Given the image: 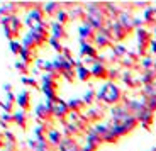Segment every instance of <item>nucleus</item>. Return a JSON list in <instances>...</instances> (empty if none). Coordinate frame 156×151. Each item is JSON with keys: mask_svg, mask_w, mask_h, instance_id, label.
<instances>
[{"mask_svg": "<svg viewBox=\"0 0 156 151\" xmlns=\"http://www.w3.org/2000/svg\"><path fill=\"white\" fill-rule=\"evenodd\" d=\"M83 116L87 117L88 122H98V120L104 117V110H100V109H97V107H90L88 110H85Z\"/></svg>", "mask_w": 156, "mask_h": 151, "instance_id": "17", "label": "nucleus"}, {"mask_svg": "<svg viewBox=\"0 0 156 151\" xmlns=\"http://www.w3.org/2000/svg\"><path fill=\"white\" fill-rule=\"evenodd\" d=\"M58 149L59 151H82V146L76 143L75 138H65Z\"/></svg>", "mask_w": 156, "mask_h": 151, "instance_id": "14", "label": "nucleus"}, {"mask_svg": "<svg viewBox=\"0 0 156 151\" xmlns=\"http://www.w3.org/2000/svg\"><path fill=\"white\" fill-rule=\"evenodd\" d=\"M82 151H97V148H95V146H92V144H88V143H87L85 146L82 148Z\"/></svg>", "mask_w": 156, "mask_h": 151, "instance_id": "27", "label": "nucleus"}, {"mask_svg": "<svg viewBox=\"0 0 156 151\" xmlns=\"http://www.w3.org/2000/svg\"><path fill=\"white\" fill-rule=\"evenodd\" d=\"M75 66H76V78L80 81H88L90 78H94V77H92L90 68H88V66H85L82 61H78V59H76V65H75Z\"/></svg>", "mask_w": 156, "mask_h": 151, "instance_id": "11", "label": "nucleus"}, {"mask_svg": "<svg viewBox=\"0 0 156 151\" xmlns=\"http://www.w3.org/2000/svg\"><path fill=\"white\" fill-rule=\"evenodd\" d=\"M124 100V93L117 83L107 80L100 88L97 90V102H104L107 105H119Z\"/></svg>", "mask_w": 156, "mask_h": 151, "instance_id": "1", "label": "nucleus"}, {"mask_svg": "<svg viewBox=\"0 0 156 151\" xmlns=\"http://www.w3.org/2000/svg\"><path fill=\"white\" fill-rule=\"evenodd\" d=\"M20 59H22L24 63H27L29 66L32 65V63L37 61V49H31V48H24L22 54H20Z\"/></svg>", "mask_w": 156, "mask_h": 151, "instance_id": "15", "label": "nucleus"}, {"mask_svg": "<svg viewBox=\"0 0 156 151\" xmlns=\"http://www.w3.org/2000/svg\"><path fill=\"white\" fill-rule=\"evenodd\" d=\"M22 83L24 85H27V87H32V88H36V90L41 88V85L37 83V80L32 78V77H22Z\"/></svg>", "mask_w": 156, "mask_h": 151, "instance_id": "24", "label": "nucleus"}, {"mask_svg": "<svg viewBox=\"0 0 156 151\" xmlns=\"http://www.w3.org/2000/svg\"><path fill=\"white\" fill-rule=\"evenodd\" d=\"M53 116H55L56 119H59L61 122H63V120H66V117L70 116V107H68V102H65L61 97H59V100L53 105Z\"/></svg>", "mask_w": 156, "mask_h": 151, "instance_id": "4", "label": "nucleus"}, {"mask_svg": "<svg viewBox=\"0 0 156 151\" xmlns=\"http://www.w3.org/2000/svg\"><path fill=\"white\" fill-rule=\"evenodd\" d=\"M9 27H10V29L16 32V34L20 36V31L24 29V22H22V19H20L19 16H12V17H10V24H9Z\"/></svg>", "mask_w": 156, "mask_h": 151, "instance_id": "18", "label": "nucleus"}, {"mask_svg": "<svg viewBox=\"0 0 156 151\" xmlns=\"http://www.w3.org/2000/svg\"><path fill=\"white\" fill-rule=\"evenodd\" d=\"M146 107H148L151 112H156V95L146 99Z\"/></svg>", "mask_w": 156, "mask_h": 151, "instance_id": "26", "label": "nucleus"}, {"mask_svg": "<svg viewBox=\"0 0 156 151\" xmlns=\"http://www.w3.org/2000/svg\"><path fill=\"white\" fill-rule=\"evenodd\" d=\"M14 124H17L22 131L27 129V124H29V116L26 110H16L14 112Z\"/></svg>", "mask_w": 156, "mask_h": 151, "instance_id": "12", "label": "nucleus"}, {"mask_svg": "<svg viewBox=\"0 0 156 151\" xmlns=\"http://www.w3.org/2000/svg\"><path fill=\"white\" fill-rule=\"evenodd\" d=\"M49 46L53 48V49L56 51L58 54H63V51H65V46L61 44V41L56 38H49Z\"/></svg>", "mask_w": 156, "mask_h": 151, "instance_id": "22", "label": "nucleus"}, {"mask_svg": "<svg viewBox=\"0 0 156 151\" xmlns=\"http://www.w3.org/2000/svg\"><path fill=\"white\" fill-rule=\"evenodd\" d=\"M70 12V17L71 19H85V16H87V12H85V7L83 5H76V7H73L71 10H68Z\"/></svg>", "mask_w": 156, "mask_h": 151, "instance_id": "19", "label": "nucleus"}, {"mask_svg": "<svg viewBox=\"0 0 156 151\" xmlns=\"http://www.w3.org/2000/svg\"><path fill=\"white\" fill-rule=\"evenodd\" d=\"M51 38H56L59 39V41H63V39H66L68 38V32L66 29H65V26L59 22H51Z\"/></svg>", "mask_w": 156, "mask_h": 151, "instance_id": "10", "label": "nucleus"}, {"mask_svg": "<svg viewBox=\"0 0 156 151\" xmlns=\"http://www.w3.org/2000/svg\"><path fill=\"white\" fill-rule=\"evenodd\" d=\"M90 71H92V77L95 80H109V66L105 63H94Z\"/></svg>", "mask_w": 156, "mask_h": 151, "instance_id": "5", "label": "nucleus"}, {"mask_svg": "<svg viewBox=\"0 0 156 151\" xmlns=\"http://www.w3.org/2000/svg\"><path fill=\"white\" fill-rule=\"evenodd\" d=\"M112 116H114V120L122 122L124 119H127V117L131 116V112H129L122 104H119V105H114V107H112Z\"/></svg>", "mask_w": 156, "mask_h": 151, "instance_id": "13", "label": "nucleus"}, {"mask_svg": "<svg viewBox=\"0 0 156 151\" xmlns=\"http://www.w3.org/2000/svg\"><path fill=\"white\" fill-rule=\"evenodd\" d=\"M68 107H70V112L85 114L87 104L83 102V99H71V100H68Z\"/></svg>", "mask_w": 156, "mask_h": 151, "instance_id": "16", "label": "nucleus"}, {"mask_svg": "<svg viewBox=\"0 0 156 151\" xmlns=\"http://www.w3.org/2000/svg\"><path fill=\"white\" fill-rule=\"evenodd\" d=\"M63 139H65V134H63L61 129L49 128V131H48V143H49L51 148H59Z\"/></svg>", "mask_w": 156, "mask_h": 151, "instance_id": "6", "label": "nucleus"}, {"mask_svg": "<svg viewBox=\"0 0 156 151\" xmlns=\"http://www.w3.org/2000/svg\"><path fill=\"white\" fill-rule=\"evenodd\" d=\"M137 122H139L141 126H144L146 129H151V124H153V119H154V112H151L148 107L144 109V110H141L139 114L136 116Z\"/></svg>", "mask_w": 156, "mask_h": 151, "instance_id": "7", "label": "nucleus"}, {"mask_svg": "<svg viewBox=\"0 0 156 151\" xmlns=\"http://www.w3.org/2000/svg\"><path fill=\"white\" fill-rule=\"evenodd\" d=\"M43 20H46V14H44V10H43V5L37 4V5H36V9H32V10L27 12L26 22H27V26L32 29V27H36L37 24H41Z\"/></svg>", "mask_w": 156, "mask_h": 151, "instance_id": "3", "label": "nucleus"}, {"mask_svg": "<svg viewBox=\"0 0 156 151\" xmlns=\"http://www.w3.org/2000/svg\"><path fill=\"white\" fill-rule=\"evenodd\" d=\"M107 27L110 29V34H112V39H115V41H124L126 38H127V34L131 31H127L124 26H122L121 22L117 19H114V20H107V24H105Z\"/></svg>", "mask_w": 156, "mask_h": 151, "instance_id": "2", "label": "nucleus"}, {"mask_svg": "<svg viewBox=\"0 0 156 151\" xmlns=\"http://www.w3.org/2000/svg\"><path fill=\"white\" fill-rule=\"evenodd\" d=\"M70 20H71V17H70V12H68L66 9H63L58 16H56V22L63 24V26H65L66 22H70Z\"/></svg>", "mask_w": 156, "mask_h": 151, "instance_id": "23", "label": "nucleus"}, {"mask_svg": "<svg viewBox=\"0 0 156 151\" xmlns=\"http://www.w3.org/2000/svg\"><path fill=\"white\" fill-rule=\"evenodd\" d=\"M43 10L48 17H56L63 10V4L61 2H48L43 5Z\"/></svg>", "mask_w": 156, "mask_h": 151, "instance_id": "9", "label": "nucleus"}, {"mask_svg": "<svg viewBox=\"0 0 156 151\" xmlns=\"http://www.w3.org/2000/svg\"><path fill=\"white\" fill-rule=\"evenodd\" d=\"M31 92L29 90H20L17 93V105L20 107V110H31Z\"/></svg>", "mask_w": 156, "mask_h": 151, "instance_id": "8", "label": "nucleus"}, {"mask_svg": "<svg viewBox=\"0 0 156 151\" xmlns=\"http://www.w3.org/2000/svg\"><path fill=\"white\" fill-rule=\"evenodd\" d=\"M9 46H10V51L14 54H22V51H24V44L20 43L19 39H14V41H10V43H9Z\"/></svg>", "mask_w": 156, "mask_h": 151, "instance_id": "21", "label": "nucleus"}, {"mask_svg": "<svg viewBox=\"0 0 156 151\" xmlns=\"http://www.w3.org/2000/svg\"><path fill=\"white\" fill-rule=\"evenodd\" d=\"M83 102H85L87 105H92L94 102H97V92L88 90V92L85 93V97H83Z\"/></svg>", "mask_w": 156, "mask_h": 151, "instance_id": "25", "label": "nucleus"}, {"mask_svg": "<svg viewBox=\"0 0 156 151\" xmlns=\"http://www.w3.org/2000/svg\"><path fill=\"white\" fill-rule=\"evenodd\" d=\"M16 68H17V71H19V73H22V77H27L29 73H31V66L27 65V63H24L22 59H17L16 61Z\"/></svg>", "mask_w": 156, "mask_h": 151, "instance_id": "20", "label": "nucleus"}]
</instances>
